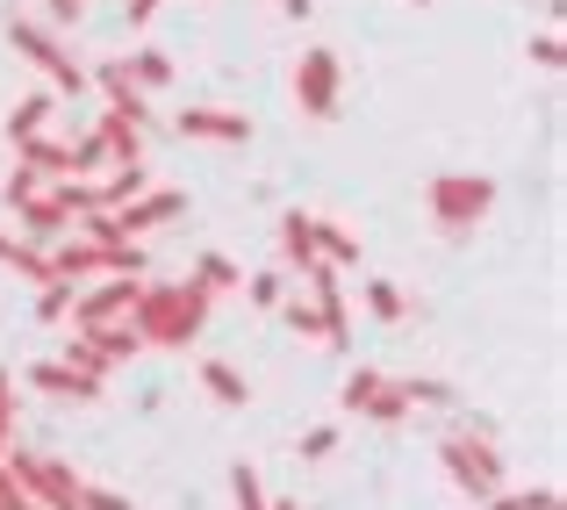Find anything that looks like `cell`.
<instances>
[{
  "label": "cell",
  "mask_w": 567,
  "mask_h": 510,
  "mask_svg": "<svg viewBox=\"0 0 567 510\" xmlns=\"http://www.w3.org/2000/svg\"><path fill=\"white\" fill-rule=\"evenodd\" d=\"M208 324V295L194 288V280H173V288H144L137 295V317H130V332H137L144 345H187L194 332Z\"/></svg>",
  "instance_id": "1"
},
{
  "label": "cell",
  "mask_w": 567,
  "mask_h": 510,
  "mask_svg": "<svg viewBox=\"0 0 567 510\" xmlns=\"http://www.w3.org/2000/svg\"><path fill=\"white\" fill-rule=\"evenodd\" d=\"M424 208H431V223H439L445 237H467L474 223L496 208V180L488 173H439L424 187Z\"/></svg>",
  "instance_id": "2"
},
{
  "label": "cell",
  "mask_w": 567,
  "mask_h": 510,
  "mask_svg": "<svg viewBox=\"0 0 567 510\" xmlns=\"http://www.w3.org/2000/svg\"><path fill=\"white\" fill-rule=\"evenodd\" d=\"M439 460H445V482H453L467 503H488L503 489V453L488 446L482 425H474V431H453V439L439 446Z\"/></svg>",
  "instance_id": "3"
},
{
  "label": "cell",
  "mask_w": 567,
  "mask_h": 510,
  "mask_svg": "<svg viewBox=\"0 0 567 510\" xmlns=\"http://www.w3.org/2000/svg\"><path fill=\"white\" fill-rule=\"evenodd\" d=\"M8 482L22 489L37 510H86V482L65 468V460H43V453H0Z\"/></svg>",
  "instance_id": "4"
},
{
  "label": "cell",
  "mask_w": 567,
  "mask_h": 510,
  "mask_svg": "<svg viewBox=\"0 0 567 510\" xmlns=\"http://www.w3.org/2000/svg\"><path fill=\"white\" fill-rule=\"evenodd\" d=\"M8 43L43 72V80H51V94H86V72L72 65L65 51H58V37H51L43 22H8Z\"/></svg>",
  "instance_id": "5"
},
{
  "label": "cell",
  "mask_w": 567,
  "mask_h": 510,
  "mask_svg": "<svg viewBox=\"0 0 567 510\" xmlns=\"http://www.w3.org/2000/svg\"><path fill=\"white\" fill-rule=\"evenodd\" d=\"M295 101H302L309 123H331L338 115V58L331 51H302L295 58Z\"/></svg>",
  "instance_id": "6"
},
{
  "label": "cell",
  "mask_w": 567,
  "mask_h": 510,
  "mask_svg": "<svg viewBox=\"0 0 567 510\" xmlns=\"http://www.w3.org/2000/svg\"><path fill=\"white\" fill-rule=\"evenodd\" d=\"M137 295H144V280H101L94 295H72V324H80V332L130 324V317H137Z\"/></svg>",
  "instance_id": "7"
},
{
  "label": "cell",
  "mask_w": 567,
  "mask_h": 510,
  "mask_svg": "<svg viewBox=\"0 0 567 510\" xmlns=\"http://www.w3.org/2000/svg\"><path fill=\"white\" fill-rule=\"evenodd\" d=\"M181 208H187V194H181V187H144V194H137L130 208H115V231H123V237L166 231V223L181 216Z\"/></svg>",
  "instance_id": "8"
},
{
  "label": "cell",
  "mask_w": 567,
  "mask_h": 510,
  "mask_svg": "<svg viewBox=\"0 0 567 510\" xmlns=\"http://www.w3.org/2000/svg\"><path fill=\"white\" fill-rule=\"evenodd\" d=\"M86 86H101V94H109V115H123V123H152V109H144V94L137 86H130V72H123V58H109V65H94L86 72Z\"/></svg>",
  "instance_id": "9"
},
{
  "label": "cell",
  "mask_w": 567,
  "mask_h": 510,
  "mask_svg": "<svg viewBox=\"0 0 567 510\" xmlns=\"http://www.w3.org/2000/svg\"><path fill=\"white\" fill-rule=\"evenodd\" d=\"M29 381L51 388V396H72V402H101V374L72 367V359H37V367H29Z\"/></svg>",
  "instance_id": "10"
},
{
  "label": "cell",
  "mask_w": 567,
  "mask_h": 510,
  "mask_svg": "<svg viewBox=\"0 0 567 510\" xmlns=\"http://www.w3.org/2000/svg\"><path fill=\"white\" fill-rule=\"evenodd\" d=\"M181 137H202V144H245L251 123L237 109H181Z\"/></svg>",
  "instance_id": "11"
},
{
  "label": "cell",
  "mask_w": 567,
  "mask_h": 510,
  "mask_svg": "<svg viewBox=\"0 0 567 510\" xmlns=\"http://www.w3.org/2000/svg\"><path fill=\"white\" fill-rule=\"evenodd\" d=\"M14 166H29L51 187V180H72V144L65 137H29V144H14Z\"/></svg>",
  "instance_id": "12"
},
{
  "label": "cell",
  "mask_w": 567,
  "mask_h": 510,
  "mask_svg": "<svg viewBox=\"0 0 567 510\" xmlns=\"http://www.w3.org/2000/svg\"><path fill=\"white\" fill-rule=\"evenodd\" d=\"M280 259H288L295 274L317 266V216H309V208H288V216H280Z\"/></svg>",
  "instance_id": "13"
},
{
  "label": "cell",
  "mask_w": 567,
  "mask_h": 510,
  "mask_svg": "<svg viewBox=\"0 0 567 510\" xmlns=\"http://www.w3.org/2000/svg\"><path fill=\"white\" fill-rule=\"evenodd\" d=\"M43 259H51V280H65V288H80V280L101 274V245H94V237H72V245L43 252Z\"/></svg>",
  "instance_id": "14"
},
{
  "label": "cell",
  "mask_w": 567,
  "mask_h": 510,
  "mask_svg": "<svg viewBox=\"0 0 567 510\" xmlns=\"http://www.w3.org/2000/svg\"><path fill=\"white\" fill-rule=\"evenodd\" d=\"M94 137H101V152H109V166H144V130H137V123H123V115H101Z\"/></svg>",
  "instance_id": "15"
},
{
  "label": "cell",
  "mask_w": 567,
  "mask_h": 510,
  "mask_svg": "<svg viewBox=\"0 0 567 510\" xmlns=\"http://www.w3.org/2000/svg\"><path fill=\"white\" fill-rule=\"evenodd\" d=\"M202 388L223 402V410H245V402H251V381L230 367V359H202Z\"/></svg>",
  "instance_id": "16"
},
{
  "label": "cell",
  "mask_w": 567,
  "mask_h": 510,
  "mask_svg": "<svg viewBox=\"0 0 567 510\" xmlns=\"http://www.w3.org/2000/svg\"><path fill=\"white\" fill-rule=\"evenodd\" d=\"M86 338V353L101 359V367H115V359H137L144 353V338L130 332V324H101V332H80Z\"/></svg>",
  "instance_id": "17"
},
{
  "label": "cell",
  "mask_w": 567,
  "mask_h": 510,
  "mask_svg": "<svg viewBox=\"0 0 567 510\" xmlns=\"http://www.w3.org/2000/svg\"><path fill=\"white\" fill-rule=\"evenodd\" d=\"M51 109H58V94H51V86H43V94H22V101H14V115H8V137H14V144L43 137V123H51Z\"/></svg>",
  "instance_id": "18"
},
{
  "label": "cell",
  "mask_w": 567,
  "mask_h": 510,
  "mask_svg": "<svg viewBox=\"0 0 567 510\" xmlns=\"http://www.w3.org/2000/svg\"><path fill=\"white\" fill-rule=\"evenodd\" d=\"M0 266L29 274L37 288H51V259H43V245H22V237H8V231H0Z\"/></svg>",
  "instance_id": "19"
},
{
  "label": "cell",
  "mask_w": 567,
  "mask_h": 510,
  "mask_svg": "<svg viewBox=\"0 0 567 510\" xmlns=\"http://www.w3.org/2000/svg\"><path fill=\"white\" fill-rule=\"evenodd\" d=\"M123 72H130V86H137V94H152V86H173V58H166V51H130Z\"/></svg>",
  "instance_id": "20"
},
{
  "label": "cell",
  "mask_w": 567,
  "mask_h": 510,
  "mask_svg": "<svg viewBox=\"0 0 567 510\" xmlns=\"http://www.w3.org/2000/svg\"><path fill=\"white\" fill-rule=\"evenodd\" d=\"M194 288L216 303V295H230V288H237V266L223 259V252H202V259H194Z\"/></svg>",
  "instance_id": "21"
},
{
  "label": "cell",
  "mask_w": 567,
  "mask_h": 510,
  "mask_svg": "<svg viewBox=\"0 0 567 510\" xmlns=\"http://www.w3.org/2000/svg\"><path fill=\"white\" fill-rule=\"evenodd\" d=\"M317 259L323 266H360V237L338 231V223H317Z\"/></svg>",
  "instance_id": "22"
},
{
  "label": "cell",
  "mask_w": 567,
  "mask_h": 510,
  "mask_svg": "<svg viewBox=\"0 0 567 510\" xmlns=\"http://www.w3.org/2000/svg\"><path fill=\"white\" fill-rule=\"evenodd\" d=\"M482 510H560V489L539 482V489H496Z\"/></svg>",
  "instance_id": "23"
},
{
  "label": "cell",
  "mask_w": 567,
  "mask_h": 510,
  "mask_svg": "<svg viewBox=\"0 0 567 510\" xmlns=\"http://www.w3.org/2000/svg\"><path fill=\"white\" fill-rule=\"evenodd\" d=\"M367 309H374V324H402L410 317V295L395 280H367Z\"/></svg>",
  "instance_id": "24"
},
{
  "label": "cell",
  "mask_w": 567,
  "mask_h": 510,
  "mask_svg": "<svg viewBox=\"0 0 567 510\" xmlns=\"http://www.w3.org/2000/svg\"><path fill=\"white\" fill-rule=\"evenodd\" d=\"M410 410H416V402L402 396L395 381H381V388H374V402H367L360 417H367V425H402V417H410Z\"/></svg>",
  "instance_id": "25"
},
{
  "label": "cell",
  "mask_w": 567,
  "mask_h": 510,
  "mask_svg": "<svg viewBox=\"0 0 567 510\" xmlns=\"http://www.w3.org/2000/svg\"><path fill=\"white\" fill-rule=\"evenodd\" d=\"M230 497H237V510H266V489H259V468H251V460L230 468Z\"/></svg>",
  "instance_id": "26"
},
{
  "label": "cell",
  "mask_w": 567,
  "mask_h": 510,
  "mask_svg": "<svg viewBox=\"0 0 567 510\" xmlns=\"http://www.w3.org/2000/svg\"><path fill=\"white\" fill-rule=\"evenodd\" d=\"M101 166H109V152H101V137H94V130H86V137L72 144V180H94Z\"/></svg>",
  "instance_id": "27"
},
{
  "label": "cell",
  "mask_w": 567,
  "mask_h": 510,
  "mask_svg": "<svg viewBox=\"0 0 567 510\" xmlns=\"http://www.w3.org/2000/svg\"><path fill=\"white\" fill-rule=\"evenodd\" d=\"M245 295H251L259 309H280V303H288V280H280V274H251V280H245Z\"/></svg>",
  "instance_id": "28"
},
{
  "label": "cell",
  "mask_w": 567,
  "mask_h": 510,
  "mask_svg": "<svg viewBox=\"0 0 567 510\" xmlns=\"http://www.w3.org/2000/svg\"><path fill=\"white\" fill-rule=\"evenodd\" d=\"M280 317H288L302 338H323V317H317V303H302V295H295V303H280Z\"/></svg>",
  "instance_id": "29"
},
{
  "label": "cell",
  "mask_w": 567,
  "mask_h": 510,
  "mask_svg": "<svg viewBox=\"0 0 567 510\" xmlns=\"http://www.w3.org/2000/svg\"><path fill=\"white\" fill-rule=\"evenodd\" d=\"M402 396H410V402H445V396H453V388H445V381H431V374H402Z\"/></svg>",
  "instance_id": "30"
},
{
  "label": "cell",
  "mask_w": 567,
  "mask_h": 510,
  "mask_svg": "<svg viewBox=\"0 0 567 510\" xmlns=\"http://www.w3.org/2000/svg\"><path fill=\"white\" fill-rule=\"evenodd\" d=\"M37 317H43V324H65V317H72V288H65V280H51V288H43Z\"/></svg>",
  "instance_id": "31"
},
{
  "label": "cell",
  "mask_w": 567,
  "mask_h": 510,
  "mask_svg": "<svg viewBox=\"0 0 567 510\" xmlns=\"http://www.w3.org/2000/svg\"><path fill=\"white\" fill-rule=\"evenodd\" d=\"M37 194H43V180L29 173V166H14V173H8V194H0V202H8V208H22V202H37Z\"/></svg>",
  "instance_id": "32"
},
{
  "label": "cell",
  "mask_w": 567,
  "mask_h": 510,
  "mask_svg": "<svg viewBox=\"0 0 567 510\" xmlns=\"http://www.w3.org/2000/svg\"><path fill=\"white\" fill-rule=\"evenodd\" d=\"M331 453H338V425H317L302 439V460H331Z\"/></svg>",
  "instance_id": "33"
},
{
  "label": "cell",
  "mask_w": 567,
  "mask_h": 510,
  "mask_svg": "<svg viewBox=\"0 0 567 510\" xmlns=\"http://www.w3.org/2000/svg\"><path fill=\"white\" fill-rule=\"evenodd\" d=\"M532 65H546V72H560L567 58H560V37L546 29V37H532Z\"/></svg>",
  "instance_id": "34"
},
{
  "label": "cell",
  "mask_w": 567,
  "mask_h": 510,
  "mask_svg": "<svg viewBox=\"0 0 567 510\" xmlns=\"http://www.w3.org/2000/svg\"><path fill=\"white\" fill-rule=\"evenodd\" d=\"M80 8H86V0H43V29H65V22H80Z\"/></svg>",
  "instance_id": "35"
},
{
  "label": "cell",
  "mask_w": 567,
  "mask_h": 510,
  "mask_svg": "<svg viewBox=\"0 0 567 510\" xmlns=\"http://www.w3.org/2000/svg\"><path fill=\"white\" fill-rule=\"evenodd\" d=\"M86 510H137V503L115 497V489H101V482H86Z\"/></svg>",
  "instance_id": "36"
},
{
  "label": "cell",
  "mask_w": 567,
  "mask_h": 510,
  "mask_svg": "<svg viewBox=\"0 0 567 510\" xmlns=\"http://www.w3.org/2000/svg\"><path fill=\"white\" fill-rule=\"evenodd\" d=\"M158 8H166V0H123V22H130V29H144Z\"/></svg>",
  "instance_id": "37"
},
{
  "label": "cell",
  "mask_w": 567,
  "mask_h": 510,
  "mask_svg": "<svg viewBox=\"0 0 567 510\" xmlns=\"http://www.w3.org/2000/svg\"><path fill=\"white\" fill-rule=\"evenodd\" d=\"M0 425H14V381H8V367H0Z\"/></svg>",
  "instance_id": "38"
},
{
  "label": "cell",
  "mask_w": 567,
  "mask_h": 510,
  "mask_svg": "<svg viewBox=\"0 0 567 510\" xmlns=\"http://www.w3.org/2000/svg\"><path fill=\"white\" fill-rule=\"evenodd\" d=\"M14 503H22V489H14V482H8V468H0V510H14Z\"/></svg>",
  "instance_id": "39"
},
{
  "label": "cell",
  "mask_w": 567,
  "mask_h": 510,
  "mask_svg": "<svg viewBox=\"0 0 567 510\" xmlns=\"http://www.w3.org/2000/svg\"><path fill=\"white\" fill-rule=\"evenodd\" d=\"M280 8H288L295 22H309V8H317V0H280Z\"/></svg>",
  "instance_id": "40"
},
{
  "label": "cell",
  "mask_w": 567,
  "mask_h": 510,
  "mask_svg": "<svg viewBox=\"0 0 567 510\" xmlns=\"http://www.w3.org/2000/svg\"><path fill=\"white\" fill-rule=\"evenodd\" d=\"M8 439H14V425H0V453H8Z\"/></svg>",
  "instance_id": "41"
},
{
  "label": "cell",
  "mask_w": 567,
  "mask_h": 510,
  "mask_svg": "<svg viewBox=\"0 0 567 510\" xmlns=\"http://www.w3.org/2000/svg\"><path fill=\"white\" fill-rule=\"evenodd\" d=\"M266 510H302V503H266Z\"/></svg>",
  "instance_id": "42"
},
{
  "label": "cell",
  "mask_w": 567,
  "mask_h": 510,
  "mask_svg": "<svg viewBox=\"0 0 567 510\" xmlns=\"http://www.w3.org/2000/svg\"><path fill=\"white\" fill-rule=\"evenodd\" d=\"M14 510H37V503H29V497H22V503H14Z\"/></svg>",
  "instance_id": "43"
}]
</instances>
